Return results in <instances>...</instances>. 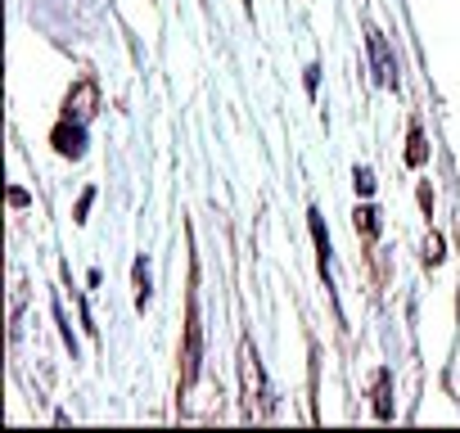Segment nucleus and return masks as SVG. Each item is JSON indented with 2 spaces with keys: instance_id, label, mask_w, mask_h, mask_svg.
I'll return each instance as SVG.
<instances>
[{
  "instance_id": "obj_4",
  "label": "nucleus",
  "mask_w": 460,
  "mask_h": 433,
  "mask_svg": "<svg viewBox=\"0 0 460 433\" xmlns=\"http://www.w3.org/2000/svg\"><path fill=\"white\" fill-rule=\"evenodd\" d=\"M370 59H375L379 82H384V86H397V64H393V55H388L384 37H375V32H370Z\"/></svg>"
},
{
  "instance_id": "obj_1",
  "label": "nucleus",
  "mask_w": 460,
  "mask_h": 433,
  "mask_svg": "<svg viewBox=\"0 0 460 433\" xmlns=\"http://www.w3.org/2000/svg\"><path fill=\"white\" fill-rule=\"evenodd\" d=\"M240 375H244V397H249V415H253V397H258V406L262 411H271V388L262 384V366H258V352L244 343V352H240Z\"/></svg>"
},
{
  "instance_id": "obj_7",
  "label": "nucleus",
  "mask_w": 460,
  "mask_h": 433,
  "mask_svg": "<svg viewBox=\"0 0 460 433\" xmlns=\"http://www.w3.org/2000/svg\"><path fill=\"white\" fill-rule=\"evenodd\" d=\"M136 303L140 307L149 303V271H145V262H136Z\"/></svg>"
},
{
  "instance_id": "obj_2",
  "label": "nucleus",
  "mask_w": 460,
  "mask_h": 433,
  "mask_svg": "<svg viewBox=\"0 0 460 433\" xmlns=\"http://www.w3.org/2000/svg\"><path fill=\"white\" fill-rule=\"evenodd\" d=\"M95 109H100V86L86 77V82H77V86L68 91V100H64V118H73V122H91Z\"/></svg>"
},
{
  "instance_id": "obj_8",
  "label": "nucleus",
  "mask_w": 460,
  "mask_h": 433,
  "mask_svg": "<svg viewBox=\"0 0 460 433\" xmlns=\"http://www.w3.org/2000/svg\"><path fill=\"white\" fill-rule=\"evenodd\" d=\"M375 216H379L375 208H361V212H357V226H366V231L375 235V231H379V222H375Z\"/></svg>"
},
{
  "instance_id": "obj_6",
  "label": "nucleus",
  "mask_w": 460,
  "mask_h": 433,
  "mask_svg": "<svg viewBox=\"0 0 460 433\" xmlns=\"http://www.w3.org/2000/svg\"><path fill=\"white\" fill-rule=\"evenodd\" d=\"M424 158H429V149H424V136H420V131H411V149H406V163H411V167H420Z\"/></svg>"
},
{
  "instance_id": "obj_9",
  "label": "nucleus",
  "mask_w": 460,
  "mask_h": 433,
  "mask_svg": "<svg viewBox=\"0 0 460 433\" xmlns=\"http://www.w3.org/2000/svg\"><path fill=\"white\" fill-rule=\"evenodd\" d=\"M357 194H375V176L366 167H357Z\"/></svg>"
},
{
  "instance_id": "obj_5",
  "label": "nucleus",
  "mask_w": 460,
  "mask_h": 433,
  "mask_svg": "<svg viewBox=\"0 0 460 433\" xmlns=\"http://www.w3.org/2000/svg\"><path fill=\"white\" fill-rule=\"evenodd\" d=\"M375 415H379V420L393 415V402H388V375H379V384H375Z\"/></svg>"
},
{
  "instance_id": "obj_3",
  "label": "nucleus",
  "mask_w": 460,
  "mask_h": 433,
  "mask_svg": "<svg viewBox=\"0 0 460 433\" xmlns=\"http://www.w3.org/2000/svg\"><path fill=\"white\" fill-rule=\"evenodd\" d=\"M55 149H59L64 158H82V149H86V122L64 118V122L55 127Z\"/></svg>"
}]
</instances>
